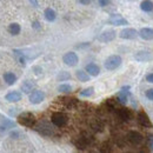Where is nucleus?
Masks as SVG:
<instances>
[{
  "label": "nucleus",
  "mask_w": 153,
  "mask_h": 153,
  "mask_svg": "<svg viewBox=\"0 0 153 153\" xmlns=\"http://www.w3.org/2000/svg\"><path fill=\"white\" fill-rule=\"evenodd\" d=\"M139 36V32L134 28H131V27H127V28H124L120 31L119 33V37L123 39H126V40H134V39L138 38Z\"/></svg>",
  "instance_id": "423d86ee"
},
{
  "label": "nucleus",
  "mask_w": 153,
  "mask_h": 153,
  "mask_svg": "<svg viewBox=\"0 0 153 153\" xmlns=\"http://www.w3.org/2000/svg\"><path fill=\"white\" fill-rule=\"evenodd\" d=\"M31 4H32V6H34V7H39V2L38 0H28Z\"/></svg>",
  "instance_id": "4c0bfd02"
},
{
  "label": "nucleus",
  "mask_w": 153,
  "mask_h": 153,
  "mask_svg": "<svg viewBox=\"0 0 153 153\" xmlns=\"http://www.w3.org/2000/svg\"><path fill=\"white\" fill-rule=\"evenodd\" d=\"M51 121L57 127H64V126L67 125L68 118H67V115L61 113V112H56V113H53L52 117H51Z\"/></svg>",
  "instance_id": "39448f33"
},
{
  "label": "nucleus",
  "mask_w": 153,
  "mask_h": 153,
  "mask_svg": "<svg viewBox=\"0 0 153 153\" xmlns=\"http://www.w3.org/2000/svg\"><path fill=\"white\" fill-rule=\"evenodd\" d=\"M21 93L19 91H12L10 93H7L5 99L8 101V102H18L19 100H21Z\"/></svg>",
  "instance_id": "a211bd4d"
},
{
  "label": "nucleus",
  "mask_w": 153,
  "mask_h": 153,
  "mask_svg": "<svg viewBox=\"0 0 153 153\" xmlns=\"http://www.w3.org/2000/svg\"><path fill=\"white\" fill-rule=\"evenodd\" d=\"M139 37L144 40H153V28L144 27L139 31Z\"/></svg>",
  "instance_id": "dca6fc26"
},
{
  "label": "nucleus",
  "mask_w": 153,
  "mask_h": 153,
  "mask_svg": "<svg viewBox=\"0 0 153 153\" xmlns=\"http://www.w3.org/2000/svg\"><path fill=\"white\" fill-rule=\"evenodd\" d=\"M134 59L140 62H146V61H151L153 59V56L150 51H138L134 54Z\"/></svg>",
  "instance_id": "9b49d317"
},
{
  "label": "nucleus",
  "mask_w": 153,
  "mask_h": 153,
  "mask_svg": "<svg viewBox=\"0 0 153 153\" xmlns=\"http://www.w3.org/2000/svg\"><path fill=\"white\" fill-rule=\"evenodd\" d=\"M39 134L44 135V137H52L54 134V128L52 127V125L47 121H40L38 124L34 125L33 127Z\"/></svg>",
  "instance_id": "7ed1b4c3"
},
{
  "label": "nucleus",
  "mask_w": 153,
  "mask_h": 153,
  "mask_svg": "<svg viewBox=\"0 0 153 153\" xmlns=\"http://www.w3.org/2000/svg\"><path fill=\"white\" fill-rule=\"evenodd\" d=\"M123 62V59L120 56H117V54H113V56H110L105 60L104 65H105V68L108 70V71H114L117 70Z\"/></svg>",
  "instance_id": "20e7f679"
},
{
  "label": "nucleus",
  "mask_w": 153,
  "mask_h": 153,
  "mask_svg": "<svg viewBox=\"0 0 153 153\" xmlns=\"http://www.w3.org/2000/svg\"><path fill=\"white\" fill-rule=\"evenodd\" d=\"M76 76L78 78V80L79 81H82V82H86V81L90 80V74L86 72V70L85 71L84 70H78L76 72Z\"/></svg>",
  "instance_id": "5701e85b"
},
{
  "label": "nucleus",
  "mask_w": 153,
  "mask_h": 153,
  "mask_svg": "<svg viewBox=\"0 0 153 153\" xmlns=\"http://www.w3.org/2000/svg\"><path fill=\"white\" fill-rule=\"evenodd\" d=\"M146 80H147L149 82L153 84V73H150V74H147V76H146Z\"/></svg>",
  "instance_id": "e433bc0d"
},
{
  "label": "nucleus",
  "mask_w": 153,
  "mask_h": 153,
  "mask_svg": "<svg viewBox=\"0 0 153 153\" xmlns=\"http://www.w3.org/2000/svg\"><path fill=\"white\" fill-rule=\"evenodd\" d=\"M85 70H86V72L91 76H99V73H100V67L97 64H94V62H91V64L86 65Z\"/></svg>",
  "instance_id": "2eb2a0df"
},
{
  "label": "nucleus",
  "mask_w": 153,
  "mask_h": 153,
  "mask_svg": "<svg viewBox=\"0 0 153 153\" xmlns=\"http://www.w3.org/2000/svg\"><path fill=\"white\" fill-rule=\"evenodd\" d=\"M58 91L61 93H71L72 92V86L68 84H61L58 86Z\"/></svg>",
  "instance_id": "cd10ccee"
},
{
  "label": "nucleus",
  "mask_w": 153,
  "mask_h": 153,
  "mask_svg": "<svg viewBox=\"0 0 153 153\" xmlns=\"http://www.w3.org/2000/svg\"><path fill=\"white\" fill-rule=\"evenodd\" d=\"M11 137H12V138H18V137H19V132H17V131L11 132Z\"/></svg>",
  "instance_id": "ea45409f"
},
{
  "label": "nucleus",
  "mask_w": 153,
  "mask_h": 153,
  "mask_svg": "<svg viewBox=\"0 0 153 153\" xmlns=\"http://www.w3.org/2000/svg\"><path fill=\"white\" fill-rule=\"evenodd\" d=\"M99 151H100V152H102V153H110L112 150H111V146H110V144H108V143H104V144L100 146Z\"/></svg>",
  "instance_id": "2f4dec72"
},
{
  "label": "nucleus",
  "mask_w": 153,
  "mask_h": 153,
  "mask_svg": "<svg viewBox=\"0 0 153 153\" xmlns=\"http://www.w3.org/2000/svg\"><path fill=\"white\" fill-rule=\"evenodd\" d=\"M14 56H16V58H17V60L19 61L20 65H22V66L26 65V57H25V54H24L21 51L14 50Z\"/></svg>",
  "instance_id": "bb28decb"
},
{
  "label": "nucleus",
  "mask_w": 153,
  "mask_h": 153,
  "mask_svg": "<svg viewBox=\"0 0 153 153\" xmlns=\"http://www.w3.org/2000/svg\"><path fill=\"white\" fill-rule=\"evenodd\" d=\"M117 115H118V118H119L120 120L127 123V121H130L131 118H132V112H131V110H128V108L121 107V108H118V110H117Z\"/></svg>",
  "instance_id": "4468645a"
},
{
  "label": "nucleus",
  "mask_w": 153,
  "mask_h": 153,
  "mask_svg": "<svg viewBox=\"0 0 153 153\" xmlns=\"http://www.w3.org/2000/svg\"><path fill=\"white\" fill-rule=\"evenodd\" d=\"M62 61L65 62V65H67L70 67H73V66H76V64H78L79 58H78L76 53H74V52H67V53L64 54Z\"/></svg>",
  "instance_id": "1a4fd4ad"
},
{
  "label": "nucleus",
  "mask_w": 153,
  "mask_h": 153,
  "mask_svg": "<svg viewBox=\"0 0 153 153\" xmlns=\"http://www.w3.org/2000/svg\"><path fill=\"white\" fill-rule=\"evenodd\" d=\"M18 123L21 126L33 128L34 125L37 124V120H36V117L31 112H22V113H20L18 115Z\"/></svg>",
  "instance_id": "f03ea898"
},
{
  "label": "nucleus",
  "mask_w": 153,
  "mask_h": 153,
  "mask_svg": "<svg viewBox=\"0 0 153 153\" xmlns=\"http://www.w3.org/2000/svg\"><path fill=\"white\" fill-rule=\"evenodd\" d=\"M145 96H146V98H147L149 100L153 101V88H150V90H147V91L145 92Z\"/></svg>",
  "instance_id": "72a5a7b5"
},
{
  "label": "nucleus",
  "mask_w": 153,
  "mask_h": 153,
  "mask_svg": "<svg viewBox=\"0 0 153 153\" xmlns=\"http://www.w3.org/2000/svg\"><path fill=\"white\" fill-rule=\"evenodd\" d=\"M34 87H36V84L32 80H25L21 84V91L26 94H30L32 91H34Z\"/></svg>",
  "instance_id": "f3484780"
},
{
  "label": "nucleus",
  "mask_w": 153,
  "mask_h": 153,
  "mask_svg": "<svg viewBox=\"0 0 153 153\" xmlns=\"http://www.w3.org/2000/svg\"><path fill=\"white\" fill-rule=\"evenodd\" d=\"M32 26L34 27V28H40V24H39V21H33V24H32Z\"/></svg>",
  "instance_id": "58836bf2"
},
{
  "label": "nucleus",
  "mask_w": 153,
  "mask_h": 153,
  "mask_svg": "<svg viewBox=\"0 0 153 153\" xmlns=\"http://www.w3.org/2000/svg\"><path fill=\"white\" fill-rule=\"evenodd\" d=\"M28 99H30V102H31V104L38 105V104L44 101V99H45V93H44L42 91H40V90H34V91H32V92L30 93Z\"/></svg>",
  "instance_id": "0eeeda50"
},
{
  "label": "nucleus",
  "mask_w": 153,
  "mask_h": 153,
  "mask_svg": "<svg viewBox=\"0 0 153 153\" xmlns=\"http://www.w3.org/2000/svg\"><path fill=\"white\" fill-rule=\"evenodd\" d=\"M4 80L10 86L11 85H14L16 81H17V76L14 73H12V72H6V73H4Z\"/></svg>",
  "instance_id": "aec40b11"
},
{
  "label": "nucleus",
  "mask_w": 153,
  "mask_h": 153,
  "mask_svg": "<svg viewBox=\"0 0 153 153\" xmlns=\"http://www.w3.org/2000/svg\"><path fill=\"white\" fill-rule=\"evenodd\" d=\"M140 8L144 12H151V11H153V2L151 0H144L140 4Z\"/></svg>",
  "instance_id": "393cba45"
},
{
  "label": "nucleus",
  "mask_w": 153,
  "mask_h": 153,
  "mask_svg": "<svg viewBox=\"0 0 153 153\" xmlns=\"http://www.w3.org/2000/svg\"><path fill=\"white\" fill-rule=\"evenodd\" d=\"M58 81H66V80H68V79H71V74L68 73V72H66V71H61L57 76Z\"/></svg>",
  "instance_id": "c756f323"
},
{
  "label": "nucleus",
  "mask_w": 153,
  "mask_h": 153,
  "mask_svg": "<svg viewBox=\"0 0 153 153\" xmlns=\"http://www.w3.org/2000/svg\"><path fill=\"white\" fill-rule=\"evenodd\" d=\"M115 37H117V32L114 30H106L98 36V40L101 42H110V41L114 40Z\"/></svg>",
  "instance_id": "6e6552de"
},
{
  "label": "nucleus",
  "mask_w": 153,
  "mask_h": 153,
  "mask_svg": "<svg viewBox=\"0 0 153 153\" xmlns=\"http://www.w3.org/2000/svg\"><path fill=\"white\" fill-rule=\"evenodd\" d=\"M146 145H147L149 150L153 152V134L147 135V139H146Z\"/></svg>",
  "instance_id": "473e14b6"
},
{
  "label": "nucleus",
  "mask_w": 153,
  "mask_h": 153,
  "mask_svg": "<svg viewBox=\"0 0 153 153\" xmlns=\"http://www.w3.org/2000/svg\"><path fill=\"white\" fill-rule=\"evenodd\" d=\"M137 120H138L139 125L143 126V127H146V128H152L153 127V124L151 123L149 115L146 114V113H144V112H139L138 113Z\"/></svg>",
  "instance_id": "9d476101"
},
{
  "label": "nucleus",
  "mask_w": 153,
  "mask_h": 153,
  "mask_svg": "<svg viewBox=\"0 0 153 153\" xmlns=\"http://www.w3.org/2000/svg\"><path fill=\"white\" fill-rule=\"evenodd\" d=\"M88 46H90L88 42H84V45H78L76 48H82V47H88Z\"/></svg>",
  "instance_id": "a19ab883"
},
{
  "label": "nucleus",
  "mask_w": 153,
  "mask_h": 153,
  "mask_svg": "<svg viewBox=\"0 0 153 153\" xmlns=\"http://www.w3.org/2000/svg\"><path fill=\"white\" fill-rule=\"evenodd\" d=\"M73 143H74V146H76L78 150L84 151V150H86V149L93 143V137H92L91 134L84 132L80 137H78Z\"/></svg>",
  "instance_id": "f257e3e1"
},
{
  "label": "nucleus",
  "mask_w": 153,
  "mask_h": 153,
  "mask_svg": "<svg viewBox=\"0 0 153 153\" xmlns=\"http://www.w3.org/2000/svg\"><path fill=\"white\" fill-rule=\"evenodd\" d=\"M117 102H118V101H115L113 99H107V100H106L107 110H108V111H117V110H118V108H117Z\"/></svg>",
  "instance_id": "c85d7f7f"
},
{
  "label": "nucleus",
  "mask_w": 153,
  "mask_h": 153,
  "mask_svg": "<svg viewBox=\"0 0 153 153\" xmlns=\"http://www.w3.org/2000/svg\"><path fill=\"white\" fill-rule=\"evenodd\" d=\"M98 2H99V5L101 7H105V6H107L111 2V0H98Z\"/></svg>",
  "instance_id": "f704fd0d"
},
{
  "label": "nucleus",
  "mask_w": 153,
  "mask_h": 153,
  "mask_svg": "<svg viewBox=\"0 0 153 153\" xmlns=\"http://www.w3.org/2000/svg\"><path fill=\"white\" fill-rule=\"evenodd\" d=\"M107 22L110 25H114V26H125V25H128V21L123 18L119 14H113L110 17V19L107 20Z\"/></svg>",
  "instance_id": "ddd939ff"
},
{
  "label": "nucleus",
  "mask_w": 153,
  "mask_h": 153,
  "mask_svg": "<svg viewBox=\"0 0 153 153\" xmlns=\"http://www.w3.org/2000/svg\"><path fill=\"white\" fill-rule=\"evenodd\" d=\"M0 123H1V127L0 128H4V130L5 128H13V127H16V123L10 120V119H7V118H5V117L0 118Z\"/></svg>",
  "instance_id": "412c9836"
},
{
  "label": "nucleus",
  "mask_w": 153,
  "mask_h": 153,
  "mask_svg": "<svg viewBox=\"0 0 153 153\" xmlns=\"http://www.w3.org/2000/svg\"><path fill=\"white\" fill-rule=\"evenodd\" d=\"M44 16H45V19L47 21H50V22L54 21L56 18H57V13H56V11L53 8H46L45 12H44Z\"/></svg>",
  "instance_id": "4be33fe9"
},
{
  "label": "nucleus",
  "mask_w": 153,
  "mask_h": 153,
  "mask_svg": "<svg viewBox=\"0 0 153 153\" xmlns=\"http://www.w3.org/2000/svg\"><path fill=\"white\" fill-rule=\"evenodd\" d=\"M20 31H21V27H20L19 24H17V22H13V24H11L8 26V32L11 34H13V36H18L20 33Z\"/></svg>",
  "instance_id": "a878e982"
},
{
  "label": "nucleus",
  "mask_w": 153,
  "mask_h": 153,
  "mask_svg": "<svg viewBox=\"0 0 153 153\" xmlns=\"http://www.w3.org/2000/svg\"><path fill=\"white\" fill-rule=\"evenodd\" d=\"M90 126H91V128H92L94 132H101V131H102V128H104L102 123H101L100 120H98V119L92 120V121H91V124H90Z\"/></svg>",
  "instance_id": "b1692460"
},
{
  "label": "nucleus",
  "mask_w": 153,
  "mask_h": 153,
  "mask_svg": "<svg viewBox=\"0 0 153 153\" xmlns=\"http://www.w3.org/2000/svg\"><path fill=\"white\" fill-rule=\"evenodd\" d=\"M33 71H36V73H37V74H40V73L42 72V70H41L40 67H33Z\"/></svg>",
  "instance_id": "79ce46f5"
},
{
  "label": "nucleus",
  "mask_w": 153,
  "mask_h": 153,
  "mask_svg": "<svg viewBox=\"0 0 153 153\" xmlns=\"http://www.w3.org/2000/svg\"><path fill=\"white\" fill-rule=\"evenodd\" d=\"M93 93H94V88L93 87H87V88H85L80 92V96L84 97V98H88V97L93 96Z\"/></svg>",
  "instance_id": "7c9ffc66"
},
{
  "label": "nucleus",
  "mask_w": 153,
  "mask_h": 153,
  "mask_svg": "<svg viewBox=\"0 0 153 153\" xmlns=\"http://www.w3.org/2000/svg\"><path fill=\"white\" fill-rule=\"evenodd\" d=\"M127 140L133 145H140L143 143L144 138H143L141 134L139 132H137V131H130L127 133Z\"/></svg>",
  "instance_id": "f8f14e48"
},
{
  "label": "nucleus",
  "mask_w": 153,
  "mask_h": 153,
  "mask_svg": "<svg viewBox=\"0 0 153 153\" xmlns=\"http://www.w3.org/2000/svg\"><path fill=\"white\" fill-rule=\"evenodd\" d=\"M78 2L81 5H90L92 2V0H78Z\"/></svg>",
  "instance_id": "c9c22d12"
},
{
  "label": "nucleus",
  "mask_w": 153,
  "mask_h": 153,
  "mask_svg": "<svg viewBox=\"0 0 153 153\" xmlns=\"http://www.w3.org/2000/svg\"><path fill=\"white\" fill-rule=\"evenodd\" d=\"M130 96V91H124V90H120V92L117 94V101L121 105H125L127 102V99Z\"/></svg>",
  "instance_id": "6ab92c4d"
}]
</instances>
